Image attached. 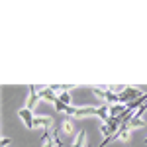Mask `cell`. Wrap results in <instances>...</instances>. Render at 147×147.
Wrapping results in <instances>:
<instances>
[{"label":"cell","instance_id":"6da1fadb","mask_svg":"<svg viewBox=\"0 0 147 147\" xmlns=\"http://www.w3.org/2000/svg\"><path fill=\"white\" fill-rule=\"evenodd\" d=\"M143 94H145V92H141V88H139V86H125V88L120 92L118 96H120V104L127 106V104H131L134 100L141 98Z\"/></svg>","mask_w":147,"mask_h":147},{"label":"cell","instance_id":"52a82bcc","mask_svg":"<svg viewBox=\"0 0 147 147\" xmlns=\"http://www.w3.org/2000/svg\"><path fill=\"white\" fill-rule=\"evenodd\" d=\"M41 145L43 147H55V139H53V136L49 134V129H45L43 136H41Z\"/></svg>","mask_w":147,"mask_h":147},{"label":"cell","instance_id":"5b68a950","mask_svg":"<svg viewBox=\"0 0 147 147\" xmlns=\"http://www.w3.org/2000/svg\"><path fill=\"white\" fill-rule=\"evenodd\" d=\"M18 116L24 120V124H26V127H28V129H34V118H35V116L32 114V110H30V108H22V110L18 112Z\"/></svg>","mask_w":147,"mask_h":147},{"label":"cell","instance_id":"9a60e30c","mask_svg":"<svg viewBox=\"0 0 147 147\" xmlns=\"http://www.w3.org/2000/svg\"><path fill=\"white\" fill-rule=\"evenodd\" d=\"M145 143H147V139H145Z\"/></svg>","mask_w":147,"mask_h":147},{"label":"cell","instance_id":"4fadbf2b","mask_svg":"<svg viewBox=\"0 0 147 147\" xmlns=\"http://www.w3.org/2000/svg\"><path fill=\"white\" fill-rule=\"evenodd\" d=\"M53 106H55V110H57V112H67V108H69L67 104H63L61 100H57L55 104H53Z\"/></svg>","mask_w":147,"mask_h":147},{"label":"cell","instance_id":"8992f818","mask_svg":"<svg viewBox=\"0 0 147 147\" xmlns=\"http://www.w3.org/2000/svg\"><path fill=\"white\" fill-rule=\"evenodd\" d=\"M125 110H127V106H124V104H112L110 106V118H120Z\"/></svg>","mask_w":147,"mask_h":147},{"label":"cell","instance_id":"3957f363","mask_svg":"<svg viewBox=\"0 0 147 147\" xmlns=\"http://www.w3.org/2000/svg\"><path fill=\"white\" fill-rule=\"evenodd\" d=\"M51 125H53V118H51V116H35L34 118V127L51 129Z\"/></svg>","mask_w":147,"mask_h":147},{"label":"cell","instance_id":"7c38bea8","mask_svg":"<svg viewBox=\"0 0 147 147\" xmlns=\"http://www.w3.org/2000/svg\"><path fill=\"white\" fill-rule=\"evenodd\" d=\"M59 100L69 106V104H71V94H69V90H63V92H61V94H59Z\"/></svg>","mask_w":147,"mask_h":147},{"label":"cell","instance_id":"277c9868","mask_svg":"<svg viewBox=\"0 0 147 147\" xmlns=\"http://www.w3.org/2000/svg\"><path fill=\"white\" fill-rule=\"evenodd\" d=\"M39 98L45 102H51V104H55L59 98L55 96V92L51 90V86H39Z\"/></svg>","mask_w":147,"mask_h":147},{"label":"cell","instance_id":"7a4b0ae2","mask_svg":"<svg viewBox=\"0 0 147 147\" xmlns=\"http://www.w3.org/2000/svg\"><path fill=\"white\" fill-rule=\"evenodd\" d=\"M39 100H41V98H39V86H37V84H30V86H28V106H26V108H30V110L35 108V104Z\"/></svg>","mask_w":147,"mask_h":147},{"label":"cell","instance_id":"9c48e42d","mask_svg":"<svg viewBox=\"0 0 147 147\" xmlns=\"http://www.w3.org/2000/svg\"><path fill=\"white\" fill-rule=\"evenodd\" d=\"M73 147H86V131H84V129L79 131V136H77V139H75Z\"/></svg>","mask_w":147,"mask_h":147},{"label":"cell","instance_id":"ba28073f","mask_svg":"<svg viewBox=\"0 0 147 147\" xmlns=\"http://www.w3.org/2000/svg\"><path fill=\"white\" fill-rule=\"evenodd\" d=\"M127 127H129V129H136V127H145V122L134 114V116H131V120L127 122Z\"/></svg>","mask_w":147,"mask_h":147},{"label":"cell","instance_id":"30bf717a","mask_svg":"<svg viewBox=\"0 0 147 147\" xmlns=\"http://www.w3.org/2000/svg\"><path fill=\"white\" fill-rule=\"evenodd\" d=\"M61 129H63V134H67V136H73V134H75V124H73L71 120H63V124H61Z\"/></svg>","mask_w":147,"mask_h":147},{"label":"cell","instance_id":"5bb4252c","mask_svg":"<svg viewBox=\"0 0 147 147\" xmlns=\"http://www.w3.org/2000/svg\"><path fill=\"white\" fill-rule=\"evenodd\" d=\"M10 145V137H2V147H8Z\"/></svg>","mask_w":147,"mask_h":147},{"label":"cell","instance_id":"8fae6325","mask_svg":"<svg viewBox=\"0 0 147 147\" xmlns=\"http://www.w3.org/2000/svg\"><path fill=\"white\" fill-rule=\"evenodd\" d=\"M90 90L94 92L98 98H102V100H106V98H108V90H104V88H100V86H92Z\"/></svg>","mask_w":147,"mask_h":147}]
</instances>
